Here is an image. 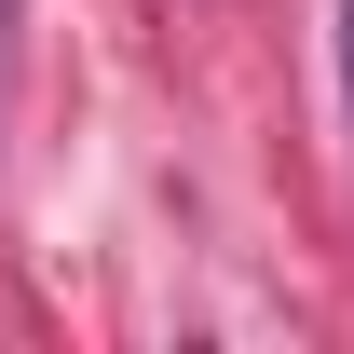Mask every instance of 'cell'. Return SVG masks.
Wrapping results in <instances>:
<instances>
[{
    "label": "cell",
    "mask_w": 354,
    "mask_h": 354,
    "mask_svg": "<svg viewBox=\"0 0 354 354\" xmlns=\"http://www.w3.org/2000/svg\"><path fill=\"white\" fill-rule=\"evenodd\" d=\"M341 95H354V0H341Z\"/></svg>",
    "instance_id": "6da1fadb"
},
{
    "label": "cell",
    "mask_w": 354,
    "mask_h": 354,
    "mask_svg": "<svg viewBox=\"0 0 354 354\" xmlns=\"http://www.w3.org/2000/svg\"><path fill=\"white\" fill-rule=\"evenodd\" d=\"M0 55H14V0H0Z\"/></svg>",
    "instance_id": "7a4b0ae2"
}]
</instances>
